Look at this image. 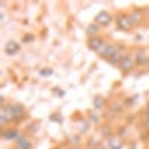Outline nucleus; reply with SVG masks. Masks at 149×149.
Here are the masks:
<instances>
[{"label": "nucleus", "instance_id": "f8f14e48", "mask_svg": "<svg viewBox=\"0 0 149 149\" xmlns=\"http://www.w3.org/2000/svg\"><path fill=\"white\" fill-rule=\"evenodd\" d=\"M128 15H130V18H131V21H133L134 26H139V24L143 21V15H142V12H140V10H137V9L131 10V14H128Z\"/></svg>", "mask_w": 149, "mask_h": 149}, {"label": "nucleus", "instance_id": "7ed1b4c3", "mask_svg": "<svg viewBox=\"0 0 149 149\" xmlns=\"http://www.w3.org/2000/svg\"><path fill=\"white\" fill-rule=\"evenodd\" d=\"M134 66H136L134 58H133V55H130V54H124V55L119 58V61H118V69H119L121 72H124V73L131 72V70L134 69Z\"/></svg>", "mask_w": 149, "mask_h": 149}, {"label": "nucleus", "instance_id": "423d86ee", "mask_svg": "<svg viewBox=\"0 0 149 149\" xmlns=\"http://www.w3.org/2000/svg\"><path fill=\"white\" fill-rule=\"evenodd\" d=\"M133 58H134L136 66H145V64L148 63V60H149V57L146 55V52L143 51L142 48H137V49H136Z\"/></svg>", "mask_w": 149, "mask_h": 149}, {"label": "nucleus", "instance_id": "f3484780", "mask_svg": "<svg viewBox=\"0 0 149 149\" xmlns=\"http://www.w3.org/2000/svg\"><path fill=\"white\" fill-rule=\"evenodd\" d=\"M102 134L104 136V137L107 136V139H109V137H112V130H110V127H104V128L102 130Z\"/></svg>", "mask_w": 149, "mask_h": 149}, {"label": "nucleus", "instance_id": "dca6fc26", "mask_svg": "<svg viewBox=\"0 0 149 149\" xmlns=\"http://www.w3.org/2000/svg\"><path fill=\"white\" fill-rule=\"evenodd\" d=\"M110 109L113 110V112H121L122 110V103H113V104H110Z\"/></svg>", "mask_w": 149, "mask_h": 149}, {"label": "nucleus", "instance_id": "b1692460", "mask_svg": "<svg viewBox=\"0 0 149 149\" xmlns=\"http://www.w3.org/2000/svg\"><path fill=\"white\" fill-rule=\"evenodd\" d=\"M146 145H148V148H149V136H148V139H146Z\"/></svg>", "mask_w": 149, "mask_h": 149}, {"label": "nucleus", "instance_id": "1a4fd4ad", "mask_svg": "<svg viewBox=\"0 0 149 149\" xmlns=\"http://www.w3.org/2000/svg\"><path fill=\"white\" fill-rule=\"evenodd\" d=\"M2 137H3V140H18V137H19V133L15 130V128H6L3 133H2Z\"/></svg>", "mask_w": 149, "mask_h": 149}, {"label": "nucleus", "instance_id": "4468645a", "mask_svg": "<svg viewBox=\"0 0 149 149\" xmlns=\"http://www.w3.org/2000/svg\"><path fill=\"white\" fill-rule=\"evenodd\" d=\"M104 104H106V100H104L102 95L94 97V107H95V109H103Z\"/></svg>", "mask_w": 149, "mask_h": 149}, {"label": "nucleus", "instance_id": "0eeeda50", "mask_svg": "<svg viewBox=\"0 0 149 149\" xmlns=\"http://www.w3.org/2000/svg\"><path fill=\"white\" fill-rule=\"evenodd\" d=\"M10 107H12V113H14V121H21L22 118H26V109L21 104L15 103V104H10Z\"/></svg>", "mask_w": 149, "mask_h": 149}, {"label": "nucleus", "instance_id": "9d476101", "mask_svg": "<svg viewBox=\"0 0 149 149\" xmlns=\"http://www.w3.org/2000/svg\"><path fill=\"white\" fill-rule=\"evenodd\" d=\"M15 143H17V149H31V146H33L30 139L26 137V136H19Z\"/></svg>", "mask_w": 149, "mask_h": 149}, {"label": "nucleus", "instance_id": "39448f33", "mask_svg": "<svg viewBox=\"0 0 149 149\" xmlns=\"http://www.w3.org/2000/svg\"><path fill=\"white\" fill-rule=\"evenodd\" d=\"M104 39L103 37H100V36H94V37H88V42H86V45H88V48L91 49V51H94V52H97L98 54V51L104 46Z\"/></svg>", "mask_w": 149, "mask_h": 149}, {"label": "nucleus", "instance_id": "ddd939ff", "mask_svg": "<svg viewBox=\"0 0 149 149\" xmlns=\"http://www.w3.org/2000/svg\"><path fill=\"white\" fill-rule=\"evenodd\" d=\"M98 31H100V27L97 26L95 22H91L88 27H86V34L90 37H94V36H98Z\"/></svg>", "mask_w": 149, "mask_h": 149}, {"label": "nucleus", "instance_id": "2eb2a0df", "mask_svg": "<svg viewBox=\"0 0 149 149\" xmlns=\"http://www.w3.org/2000/svg\"><path fill=\"white\" fill-rule=\"evenodd\" d=\"M88 145H90L91 149H97L98 146L102 145V142H100V140H95V139H90V143H88Z\"/></svg>", "mask_w": 149, "mask_h": 149}, {"label": "nucleus", "instance_id": "a211bd4d", "mask_svg": "<svg viewBox=\"0 0 149 149\" xmlns=\"http://www.w3.org/2000/svg\"><path fill=\"white\" fill-rule=\"evenodd\" d=\"M39 73H40V76H51V74H52V69H42Z\"/></svg>", "mask_w": 149, "mask_h": 149}, {"label": "nucleus", "instance_id": "412c9836", "mask_svg": "<svg viewBox=\"0 0 149 149\" xmlns=\"http://www.w3.org/2000/svg\"><path fill=\"white\" fill-rule=\"evenodd\" d=\"M69 140H70V143H72V145H74V146L79 145V137H70Z\"/></svg>", "mask_w": 149, "mask_h": 149}, {"label": "nucleus", "instance_id": "5701e85b", "mask_svg": "<svg viewBox=\"0 0 149 149\" xmlns=\"http://www.w3.org/2000/svg\"><path fill=\"white\" fill-rule=\"evenodd\" d=\"M145 119H149V104H148L146 109H145Z\"/></svg>", "mask_w": 149, "mask_h": 149}, {"label": "nucleus", "instance_id": "6ab92c4d", "mask_svg": "<svg viewBox=\"0 0 149 149\" xmlns=\"http://www.w3.org/2000/svg\"><path fill=\"white\" fill-rule=\"evenodd\" d=\"M81 131H88V121H81Z\"/></svg>", "mask_w": 149, "mask_h": 149}, {"label": "nucleus", "instance_id": "20e7f679", "mask_svg": "<svg viewBox=\"0 0 149 149\" xmlns=\"http://www.w3.org/2000/svg\"><path fill=\"white\" fill-rule=\"evenodd\" d=\"M112 21H113V18H112V15L109 14L107 10H100L94 17V22L97 24L98 27H107Z\"/></svg>", "mask_w": 149, "mask_h": 149}, {"label": "nucleus", "instance_id": "f257e3e1", "mask_svg": "<svg viewBox=\"0 0 149 149\" xmlns=\"http://www.w3.org/2000/svg\"><path fill=\"white\" fill-rule=\"evenodd\" d=\"M98 54H100L102 58L109 61L110 64H116V66H118L119 58L124 55V52H121V48L115 43H104V46L98 51Z\"/></svg>", "mask_w": 149, "mask_h": 149}, {"label": "nucleus", "instance_id": "4be33fe9", "mask_svg": "<svg viewBox=\"0 0 149 149\" xmlns=\"http://www.w3.org/2000/svg\"><path fill=\"white\" fill-rule=\"evenodd\" d=\"M143 128H145L146 131H149V119H145V122H143Z\"/></svg>", "mask_w": 149, "mask_h": 149}, {"label": "nucleus", "instance_id": "aec40b11", "mask_svg": "<svg viewBox=\"0 0 149 149\" xmlns=\"http://www.w3.org/2000/svg\"><path fill=\"white\" fill-rule=\"evenodd\" d=\"M90 119H91L93 122H98V121H100L98 115H97V113H94V112H91V113H90Z\"/></svg>", "mask_w": 149, "mask_h": 149}, {"label": "nucleus", "instance_id": "6e6552de", "mask_svg": "<svg viewBox=\"0 0 149 149\" xmlns=\"http://www.w3.org/2000/svg\"><path fill=\"white\" fill-rule=\"evenodd\" d=\"M106 146H107V149H124V142H122L119 137L112 136V137L107 139Z\"/></svg>", "mask_w": 149, "mask_h": 149}, {"label": "nucleus", "instance_id": "9b49d317", "mask_svg": "<svg viewBox=\"0 0 149 149\" xmlns=\"http://www.w3.org/2000/svg\"><path fill=\"white\" fill-rule=\"evenodd\" d=\"M18 51H19V45H18L17 42H14V40H9V42L5 45V52H6L8 55H15Z\"/></svg>", "mask_w": 149, "mask_h": 149}, {"label": "nucleus", "instance_id": "393cba45", "mask_svg": "<svg viewBox=\"0 0 149 149\" xmlns=\"http://www.w3.org/2000/svg\"><path fill=\"white\" fill-rule=\"evenodd\" d=\"M90 149H91V148H90Z\"/></svg>", "mask_w": 149, "mask_h": 149}, {"label": "nucleus", "instance_id": "f03ea898", "mask_svg": "<svg viewBox=\"0 0 149 149\" xmlns=\"http://www.w3.org/2000/svg\"><path fill=\"white\" fill-rule=\"evenodd\" d=\"M115 22H116V27L122 31H131L133 27H134V24L130 18L128 14H124V12H121V14H116L115 17Z\"/></svg>", "mask_w": 149, "mask_h": 149}]
</instances>
